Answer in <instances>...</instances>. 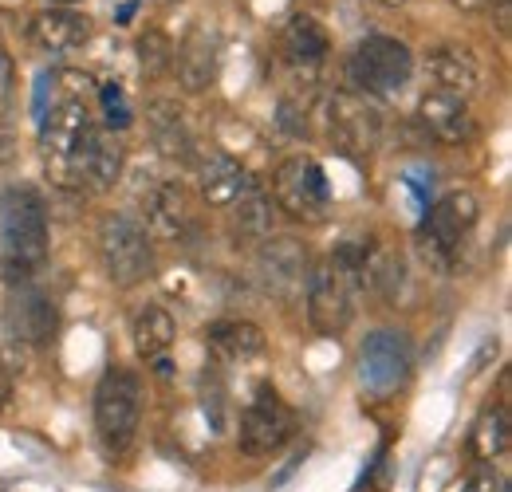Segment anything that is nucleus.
<instances>
[{
    "mask_svg": "<svg viewBox=\"0 0 512 492\" xmlns=\"http://www.w3.org/2000/svg\"><path fill=\"white\" fill-rule=\"evenodd\" d=\"M48 260V205L32 185H8L0 197V272L12 288L32 284Z\"/></svg>",
    "mask_w": 512,
    "mask_h": 492,
    "instance_id": "obj_1",
    "label": "nucleus"
},
{
    "mask_svg": "<svg viewBox=\"0 0 512 492\" xmlns=\"http://www.w3.org/2000/svg\"><path fill=\"white\" fill-rule=\"evenodd\" d=\"M308 319L320 335H343L355 319V300L363 292V245L335 248L308 272Z\"/></svg>",
    "mask_w": 512,
    "mask_h": 492,
    "instance_id": "obj_2",
    "label": "nucleus"
},
{
    "mask_svg": "<svg viewBox=\"0 0 512 492\" xmlns=\"http://www.w3.org/2000/svg\"><path fill=\"white\" fill-rule=\"evenodd\" d=\"M95 134V119L87 111L83 99H64L56 103L48 115H44V126H40V150H44V170L56 185H83L79 182V166H83V150Z\"/></svg>",
    "mask_w": 512,
    "mask_h": 492,
    "instance_id": "obj_3",
    "label": "nucleus"
},
{
    "mask_svg": "<svg viewBox=\"0 0 512 492\" xmlns=\"http://www.w3.org/2000/svg\"><path fill=\"white\" fill-rule=\"evenodd\" d=\"M414 75V56L402 40L394 36H367L355 44L351 60H347V83L355 95H398Z\"/></svg>",
    "mask_w": 512,
    "mask_h": 492,
    "instance_id": "obj_4",
    "label": "nucleus"
},
{
    "mask_svg": "<svg viewBox=\"0 0 512 492\" xmlns=\"http://www.w3.org/2000/svg\"><path fill=\"white\" fill-rule=\"evenodd\" d=\"M99 256H103V272L111 284L119 288H134L150 276L154 264V248H150V233L138 217L130 213H103L99 221Z\"/></svg>",
    "mask_w": 512,
    "mask_h": 492,
    "instance_id": "obj_5",
    "label": "nucleus"
},
{
    "mask_svg": "<svg viewBox=\"0 0 512 492\" xmlns=\"http://www.w3.org/2000/svg\"><path fill=\"white\" fill-rule=\"evenodd\" d=\"M142 422V378L127 367H111L95 386V430L107 449L123 453Z\"/></svg>",
    "mask_w": 512,
    "mask_h": 492,
    "instance_id": "obj_6",
    "label": "nucleus"
},
{
    "mask_svg": "<svg viewBox=\"0 0 512 492\" xmlns=\"http://www.w3.org/2000/svg\"><path fill=\"white\" fill-rule=\"evenodd\" d=\"M272 197H276L272 205L280 213H288L292 221H320L327 213V205H331V189H327L323 166L308 154H292L272 174Z\"/></svg>",
    "mask_w": 512,
    "mask_h": 492,
    "instance_id": "obj_7",
    "label": "nucleus"
},
{
    "mask_svg": "<svg viewBox=\"0 0 512 492\" xmlns=\"http://www.w3.org/2000/svg\"><path fill=\"white\" fill-rule=\"evenodd\" d=\"M477 217H481L477 197L465 193V189H453V193H446V197L426 213V221H422V229H418V245H422L426 256H434L438 264H446L449 256L461 248V241L473 233Z\"/></svg>",
    "mask_w": 512,
    "mask_h": 492,
    "instance_id": "obj_8",
    "label": "nucleus"
},
{
    "mask_svg": "<svg viewBox=\"0 0 512 492\" xmlns=\"http://www.w3.org/2000/svg\"><path fill=\"white\" fill-rule=\"evenodd\" d=\"M308 252L296 237H268L260 241L256 252V280L260 288L280 300V304H292L304 296V284H308Z\"/></svg>",
    "mask_w": 512,
    "mask_h": 492,
    "instance_id": "obj_9",
    "label": "nucleus"
},
{
    "mask_svg": "<svg viewBox=\"0 0 512 492\" xmlns=\"http://www.w3.org/2000/svg\"><path fill=\"white\" fill-rule=\"evenodd\" d=\"M288 437H292V410L284 406V398L272 386H260L241 414V430H237L241 453L272 457L276 449H284Z\"/></svg>",
    "mask_w": 512,
    "mask_h": 492,
    "instance_id": "obj_10",
    "label": "nucleus"
},
{
    "mask_svg": "<svg viewBox=\"0 0 512 492\" xmlns=\"http://www.w3.org/2000/svg\"><path fill=\"white\" fill-rule=\"evenodd\" d=\"M410 367H414V359H410L406 335L375 331V335H367L363 347H359V378H363V386H367L371 394H379V398L394 394L398 386H406Z\"/></svg>",
    "mask_w": 512,
    "mask_h": 492,
    "instance_id": "obj_11",
    "label": "nucleus"
},
{
    "mask_svg": "<svg viewBox=\"0 0 512 492\" xmlns=\"http://www.w3.org/2000/svg\"><path fill=\"white\" fill-rule=\"evenodd\" d=\"M323 123H327V138L339 150H371L379 138V115L371 111V103L355 91H339L327 99L323 107Z\"/></svg>",
    "mask_w": 512,
    "mask_h": 492,
    "instance_id": "obj_12",
    "label": "nucleus"
},
{
    "mask_svg": "<svg viewBox=\"0 0 512 492\" xmlns=\"http://www.w3.org/2000/svg\"><path fill=\"white\" fill-rule=\"evenodd\" d=\"M193 170H197V185H201V197L217 209H229L233 201H241L249 189H256L245 174V166L225 154V150H193Z\"/></svg>",
    "mask_w": 512,
    "mask_h": 492,
    "instance_id": "obj_13",
    "label": "nucleus"
},
{
    "mask_svg": "<svg viewBox=\"0 0 512 492\" xmlns=\"http://www.w3.org/2000/svg\"><path fill=\"white\" fill-rule=\"evenodd\" d=\"M56 304L32 288V284H20L12 288V304H8V331L24 343V347H40L56 335Z\"/></svg>",
    "mask_w": 512,
    "mask_h": 492,
    "instance_id": "obj_14",
    "label": "nucleus"
},
{
    "mask_svg": "<svg viewBox=\"0 0 512 492\" xmlns=\"http://www.w3.org/2000/svg\"><path fill=\"white\" fill-rule=\"evenodd\" d=\"M418 123L426 126L438 142H446V146H461V142H469V138L477 134V123H473L465 99H457V95H449V91H438V87L422 95V103H418Z\"/></svg>",
    "mask_w": 512,
    "mask_h": 492,
    "instance_id": "obj_15",
    "label": "nucleus"
},
{
    "mask_svg": "<svg viewBox=\"0 0 512 492\" xmlns=\"http://www.w3.org/2000/svg\"><path fill=\"white\" fill-rule=\"evenodd\" d=\"M32 40L40 52H52V56L79 52L91 40V20L75 8H44L40 16H32Z\"/></svg>",
    "mask_w": 512,
    "mask_h": 492,
    "instance_id": "obj_16",
    "label": "nucleus"
},
{
    "mask_svg": "<svg viewBox=\"0 0 512 492\" xmlns=\"http://www.w3.org/2000/svg\"><path fill=\"white\" fill-rule=\"evenodd\" d=\"M146 126H150V142L162 158H186V162L193 158L197 142H193L190 119L174 99H154L146 107Z\"/></svg>",
    "mask_w": 512,
    "mask_h": 492,
    "instance_id": "obj_17",
    "label": "nucleus"
},
{
    "mask_svg": "<svg viewBox=\"0 0 512 492\" xmlns=\"http://www.w3.org/2000/svg\"><path fill=\"white\" fill-rule=\"evenodd\" d=\"M426 75L438 83V91H449L457 99H465V95H473L481 87L477 60L465 48H453V44H438V48L426 52Z\"/></svg>",
    "mask_w": 512,
    "mask_h": 492,
    "instance_id": "obj_18",
    "label": "nucleus"
},
{
    "mask_svg": "<svg viewBox=\"0 0 512 492\" xmlns=\"http://www.w3.org/2000/svg\"><path fill=\"white\" fill-rule=\"evenodd\" d=\"M280 48H284L292 67H320L327 60V52H331V40H327V32H323V24L316 16L296 12L280 32Z\"/></svg>",
    "mask_w": 512,
    "mask_h": 492,
    "instance_id": "obj_19",
    "label": "nucleus"
},
{
    "mask_svg": "<svg viewBox=\"0 0 512 492\" xmlns=\"http://www.w3.org/2000/svg\"><path fill=\"white\" fill-rule=\"evenodd\" d=\"M205 343L217 359L245 363V359H256L264 351V331L249 319H217V323H209Z\"/></svg>",
    "mask_w": 512,
    "mask_h": 492,
    "instance_id": "obj_20",
    "label": "nucleus"
},
{
    "mask_svg": "<svg viewBox=\"0 0 512 492\" xmlns=\"http://www.w3.org/2000/svg\"><path fill=\"white\" fill-rule=\"evenodd\" d=\"M174 71L190 91H205L217 75V40L205 28H193L182 48H174Z\"/></svg>",
    "mask_w": 512,
    "mask_h": 492,
    "instance_id": "obj_21",
    "label": "nucleus"
},
{
    "mask_svg": "<svg viewBox=\"0 0 512 492\" xmlns=\"http://www.w3.org/2000/svg\"><path fill=\"white\" fill-rule=\"evenodd\" d=\"M123 142L111 130H95L87 150H83V166H79V182H91L95 189H111L123 178Z\"/></svg>",
    "mask_w": 512,
    "mask_h": 492,
    "instance_id": "obj_22",
    "label": "nucleus"
},
{
    "mask_svg": "<svg viewBox=\"0 0 512 492\" xmlns=\"http://www.w3.org/2000/svg\"><path fill=\"white\" fill-rule=\"evenodd\" d=\"M174 335H178V323H174L170 308H162V304H142L130 319V339L142 359H158L162 351H170Z\"/></svg>",
    "mask_w": 512,
    "mask_h": 492,
    "instance_id": "obj_23",
    "label": "nucleus"
},
{
    "mask_svg": "<svg viewBox=\"0 0 512 492\" xmlns=\"http://www.w3.org/2000/svg\"><path fill=\"white\" fill-rule=\"evenodd\" d=\"M233 209V237L237 241H249V245H260V241H268L272 237V221H276V205H272V197L268 193H260V189H249L241 201H233L229 205Z\"/></svg>",
    "mask_w": 512,
    "mask_h": 492,
    "instance_id": "obj_24",
    "label": "nucleus"
},
{
    "mask_svg": "<svg viewBox=\"0 0 512 492\" xmlns=\"http://www.w3.org/2000/svg\"><path fill=\"white\" fill-rule=\"evenodd\" d=\"M146 221L158 237H178L186 225V193L182 185L158 182L146 193Z\"/></svg>",
    "mask_w": 512,
    "mask_h": 492,
    "instance_id": "obj_25",
    "label": "nucleus"
},
{
    "mask_svg": "<svg viewBox=\"0 0 512 492\" xmlns=\"http://www.w3.org/2000/svg\"><path fill=\"white\" fill-rule=\"evenodd\" d=\"M363 284H371L386 300H398V292H402V284H406V264H402V256L386 245L363 248Z\"/></svg>",
    "mask_w": 512,
    "mask_h": 492,
    "instance_id": "obj_26",
    "label": "nucleus"
},
{
    "mask_svg": "<svg viewBox=\"0 0 512 492\" xmlns=\"http://www.w3.org/2000/svg\"><path fill=\"white\" fill-rule=\"evenodd\" d=\"M509 410H485L481 414V422H477V430H473V453L481 457V461H493V457H501L505 449H509Z\"/></svg>",
    "mask_w": 512,
    "mask_h": 492,
    "instance_id": "obj_27",
    "label": "nucleus"
},
{
    "mask_svg": "<svg viewBox=\"0 0 512 492\" xmlns=\"http://www.w3.org/2000/svg\"><path fill=\"white\" fill-rule=\"evenodd\" d=\"M138 63H142V71H146L150 79L174 71V44H170L162 32H146V36L138 40Z\"/></svg>",
    "mask_w": 512,
    "mask_h": 492,
    "instance_id": "obj_28",
    "label": "nucleus"
},
{
    "mask_svg": "<svg viewBox=\"0 0 512 492\" xmlns=\"http://www.w3.org/2000/svg\"><path fill=\"white\" fill-rule=\"evenodd\" d=\"M103 103H107V123H111V130H123V126H130V107L127 99H123V91L115 87V83H107L103 87Z\"/></svg>",
    "mask_w": 512,
    "mask_h": 492,
    "instance_id": "obj_29",
    "label": "nucleus"
},
{
    "mask_svg": "<svg viewBox=\"0 0 512 492\" xmlns=\"http://www.w3.org/2000/svg\"><path fill=\"white\" fill-rule=\"evenodd\" d=\"M12 83H16V67H12V56L0 44V107L12 99Z\"/></svg>",
    "mask_w": 512,
    "mask_h": 492,
    "instance_id": "obj_30",
    "label": "nucleus"
},
{
    "mask_svg": "<svg viewBox=\"0 0 512 492\" xmlns=\"http://www.w3.org/2000/svg\"><path fill=\"white\" fill-rule=\"evenodd\" d=\"M465 492H505V489L497 485V477H489V473H485V477L469 481V485H465Z\"/></svg>",
    "mask_w": 512,
    "mask_h": 492,
    "instance_id": "obj_31",
    "label": "nucleus"
},
{
    "mask_svg": "<svg viewBox=\"0 0 512 492\" xmlns=\"http://www.w3.org/2000/svg\"><path fill=\"white\" fill-rule=\"evenodd\" d=\"M509 0H497V28H501V32H509Z\"/></svg>",
    "mask_w": 512,
    "mask_h": 492,
    "instance_id": "obj_32",
    "label": "nucleus"
},
{
    "mask_svg": "<svg viewBox=\"0 0 512 492\" xmlns=\"http://www.w3.org/2000/svg\"><path fill=\"white\" fill-rule=\"evenodd\" d=\"M449 4H457V8H465V12H477V8H489V0H449Z\"/></svg>",
    "mask_w": 512,
    "mask_h": 492,
    "instance_id": "obj_33",
    "label": "nucleus"
},
{
    "mask_svg": "<svg viewBox=\"0 0 512 492\" xmlns=\"http://www.w3.org/2000/svg\"><path fill=\"white\" fill-rule=\"evenodd\" d=\"M371 4H379V8H402V4H410V0H371Z\"/></svg>",
    "mask_w": 512,
    "mask_h": 492,
    "instance_id": "obj_34",
    "label": "nucleus"
},
{
    "mask_svg": "<svg viewBox=\"0 0 512 492\" xmlns=\"http://www.w3.org/2000/svg\"><path fill=\"white\" fill-rule=\"evenodd\" d=\"M4 374H8V370H0V406H4V398H8V382H4Z\"/></svg>",
    "mask_w": 512,
    "mask_h": 492,
    "instance_id": "obj_35",
    "label": "nucleus"
},
{
    "mask_svg": "<svg viewBox=\"0 0 512 492\" xmlns=\"http://www.w3.org/2000/svg\"><path fill=\"white\" fill-rule=\"evenodd\" d=\"M71 4H79V0H52V8H71Z\"/></svg>",
    "mask_w": 512,
    "mask_h": 492,
    "instance_id": "obj_36",
    "label": "nucleus"
}]
</instances>
